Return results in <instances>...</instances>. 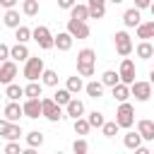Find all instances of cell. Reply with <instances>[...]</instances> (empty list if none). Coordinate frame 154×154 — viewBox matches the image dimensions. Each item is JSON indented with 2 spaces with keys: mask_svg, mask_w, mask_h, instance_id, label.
Instances as JSON below:
<instances>
[{
  "mask_svg": "<svg viewBox=\"0 0 154 154\" xmlns=\"http://www.w3.org/2000/svg\"><path fill=\"white\" fill-rule=\"evenodd\" d=\"M2 24H5L7 29H17V26H19V10H14V7L5 10V14H2Z\"/></svg>",
  "mask_w": 154,
  "mask_h": 154,
  "instance_id": "d4e9b609",
  "label": "cell"
},
{
  "mask_svg": "<svg viewBox=\"0 0 154 154\" xmlns=\"http://www.w3.org/2000/svg\"><path fill=\"white\" fill-rule=\"evenodd\" d=\"M152 2H154V0H135V7H140V10H149Z\"/></svg>",
  "mask_w": 154,
  "mask_h": 154,
  "instance_id": "b9f144b4",
  "label": "cell"
},
{
  "mask_svg": "<svg viewBox=\"0 0 154 154\" xmlns=\"http://www.w3.org/2000/svg\"><path fill=\"white\" fill-rule=\"evenodd\" d=\"M135 31H137V38H142V41H152V38H154V17H152L149 22H142Z\"/></svg>",
  "mask_w": 154,
  "mask_h": 154,
  "instance_id": "7402d4cb",
  "label": "cell"
},
{
  "mask_svg": "<svg viewBox=\"0 0 154 154\" xmlns=\"http://www.w3.org/2000/svg\"><path fill=\"white\" fill-rule=\"evenodd\" d=\"M137 130L144 137V142H154V120H149V118L137 120Z\"/></svg>",
  "mask_w": 154,
  "mask_h": 154,
  "instance_id": "d6986e66",
  "label": "cell"
},
{
  "mask_svg": "<svg viewBox=\"0 0 154 154\" xmlns=\"http://www.w3.org/2000/svg\"><path fill=\"white\" fill-rule=\"evenodd\" d=\"M72 41H75V36L65 29V31H58V36H55V48L58 51H63V53H67L70 48H72Z\"/></svg>",
  "mask_w": 154,
  "mask_h": 154,
  "instance_id": "ac0fdd59",
  "label": "cell"
},
{
  "mask_svg": "<svg viewBox=\"0 0 154 154\" xmlns=\"http://www.w3.org/2000/svg\"><path fill=\"white\" fill-rule=\"evenodd\" d=\"M22 116H24V106H19V101H10V99H7L5 108H2V118L12 120V123H19Z\"/></svg>",
  "mask_w": 154,
  "mask_h": 154,
  "instance_id": "4fadbf2b",
  "label": "cell"
},
{
  "mask_svg": "<svg viewBox=\"0 0 154 154\" xmlns=\"http://www.w3.org/2000/svg\"><path fill=\"white\" fill-rule=\"evenodd\" d=\"M87 5H89L91 19H103V14H106V0H89Z\"/></svg>",
  "mask_w": 154,
  "mask_h": 154,
  "instance_id": "cb8c5ba5",
  "label": "cell"
},
{
  "mask_svg": "<svg viewBox=\"0 0 154 154\" xmlns=\"http://www.w3.org/2000/svg\"><path fill=\"white\" fill-rule=\"evenodd\" d=\"M84 111H87V108H84V101H82V99H75V96H72V101L65 106V116L72 118V120H75V118H82Z\"/></svg>",
  "mask_w": 154,
  "mask_h": 154,
  "instance_id": "2e32d148",
  "label": "cell"
},
{
  "mask_svg": "<svg viewBox=\"0 0 154 154\" xmlns=\"http://www.w3.org/2000/svg\"><path fill=\"white\" fill-rule=\"evenodd\" d=\"M135 53H137L140 60H149V58H154V43L152 41H140L135 46Z\"/></svg>",
  "mask_w": 154,
  "mask_h": 154,
  "instance_id": "44dd1931",
  "label": "cell"
},
{
  "mask_svg": "<svg viewBox=\"0 0 154 154\" xmlns=\"http://www.w3.org/2000/svg\"><path fill=\"white\" fill-rule=\"evenodd\" d=\"M34 41L38 43L41 51H51V48H55V36H53L51 29L43 26V24H38V26L34 29Z\"/></svg>",
  "mask_w": 154,
  "mask_h": 154,
  "instance_id": "277c9868",
  "label": "cell"
},
{
  "mask_svg": "<svg viewBox=\"0 0 154 154\" xmlns=\"http://www.w3.org/2000/svg\"><path fill=\"white\" fill-rule=\"evenodd\" d=\"M113 43H116V53H118L120 58H128V55L135 51L132 38H130L128 31H116V34H113Z\"/></svg>",
  "mask_w": 154,
  "mask_h": 154,
  "instance_id": "5b68a950",
  "label": "cell"
},
{
  "mask_svg": "<svg viewBox=\"0 0 154 154\" xmlns=\"http://www.w3.org/2000/svg\"><path fill=\"white\" fill-rule=\"evenodd\" d=\"M152 87H154V84H152L149 79H135V82L130 84L135 101H149V99H152Z\"/></svg>",
  "mask_w": 154,
  "mask_h": 154,
  "instance_id": "52a82bcc",
  "label": "cell"
},
{
  "mask_svg": "<svg viewBox=\"0 0 154 154\" xmlns=\"http://www.w3.org/2000/svg\"><path fill=\"white\" fill-rule=\"evenodd\" d=\"M24 132H22V125L19 123H12V120H7V118H2L0 120V137L2 140H19Z\"/></svg>",
  "mask_w": 154,
  "mask_h": 154,
  "instance_id": "ba28073f",
  "label": "cell"
},
{
  "mask_svg": "<svg viewBox=\"0 0 154 154\" xmlns=\"http://www.w3.org/2000/svg\"><path fill=\"white\" fill-rule=\"evenodd\" d=\"M77 5V0H58V7L60 10H72Z\"/></svg>",
  "mask_w": 154,
  "mask_h": 154,
  "instance_id": "60d3db41",
  "label": "cell"
},
{
  "mask_svg": "<svg viewBox=\"0 0 154 154\" xmlns=\"http://www.w3.org/2000/svg\"><path fill=\"white\" fill-rule=\"evenodd\" d=\"M103 89H106V84H103L101 79H91V82H87V87H84V91H87L89 99H101V96H103Z\"/></svg>",
  "mask_w": 154,
  "mask_h": 154,
  "instance_id": "ffe728a7",
  "label": "cell"
},
{
  "mask_svg": "<svg viewBox=\"0 0 154 154\" xmlns=\"http://www.w3.org/2000/svg\"><path fill=\"white\" fill-rule=\"evenodd\" d=\"M94 65H96V53L94 48H82L77 53V72L82 77H94Z\"/></svg>",
  "mask_w": 154,
  "mask_h": 154,
  "instance_id": "6da1fadb",
  "label": "cell"
},
{
  "mask_svg": "<svg viewBox=\"0 0 154 154\" xmlns=\"http://www.w3.org/2000/svg\"><path fill=\"white\" fill-rule=\"evenodd\" d=\"M41 101H43V118H46V120L60 123V120L65 118V116H63V108H65V106H60L53 96H51V99H41Z\"/></svg>",
  "mask_w": 154,
  "mask_h": 154,
  "instance_id": "8992f818",
  "label": "cell"
},
{
  "mask_svg": "<svg viewBox=\"0 0 154 154\" xmlns=\"http://www.w3.org/2000/svg\"><path fill=\"white\" fill-rule=\"evenodd\" d=\"M149 82H152V84H154V70H152V72H149Z\"/></svg>",
  "mask_w": 154,
  "mask_h": 154,
  "instance_id": "f6af8a7d",
  "label": "cell"
},
{
  "mask_svg": "<svg viewBox=\"0 0 154 154\" xmlns=\"http://www.w3.org/2000/svg\"><path fill=\"white\" fill-rule=\"evenodd\" d=\"M22 106H24V116L31 118V120H36V118L43 116V101L41 99H26Z\"/></svg>",
  "mask_w": 154,
  "mask_h": 154,
  "instance_id": "7c38bea8",
  "label": "cell"
},
{
  "mask_svg": "<svg viewBox=\"0 0 154 154\" xmlns=\"http://www.w3.org/2000/svg\"><path fill=\"white\" fill-rule=\"evenodd\" d=\"M14 77H17V60H2V65H0V82L2 84H10V82H14Z\"/></svg>",
  "mask_w": 154,
  "mask_h": 154,
  "instance_id": "8fae6325",
  "label": "cell"
},
{
  "mask_svg": "<svg viewBox=\"0 0 154 154\" xmlns=\"http://www.w3.org/2000/svg\"><path fill=\"white\" fill-rule=\"evenodd\" d=\"M135 152H137V154H149V149H147V147H144V144H142V147H137V149H135Z\"/></svg>",
  "mask_w": 154,
  "mask_h": 154,
  "instance_id": "ee69618b",
  "label": "cell"
},
{
  "mask_svg": "<svg viewBox=\"0 0 154 154\" xmlns=\"http://www.w3.org/2000/svg\"><path fill=\"white\" fill-rule=\"evenodd\" d=\"M67 31H70L75 38H89V34H91L89 24H87L84 19H75V17L67 19Z\"/></svg>",
  "mask_w": 154,
  "mask_h": 154,
  "instance_id": "9c48e42d",
  "label": "cell"
},
{
  "mask_svg": "<svg viewBox=\"0 0 154 154\" xmlns=\"http://www.w3.org/2000/svg\"><path fill=\"white\" fill-rule=\"evenodd\" d=\"M24 140H26V147H41V144H43V132L31 130V132L24 135Z\"/></svg>",
  "mask_w": 154,
  "mask_h": 154,
  "instance_id": "d6a6232c",
  "label": "cell"
},
{
  "mask_svg": "<svg viewBox=\"0 0 154 154\" xmlns=\"http://www.w3.org/2000/svg\"><path fill=\"white\" fill-rule=\"evenodd\" d=\"M38 2L41 0H22V12L26 17H36L38 14Z\"/></svg>",
  "mask_w": 154,
  "mask_h": 154,
  "instance_id": "836d02e7",
  "label": "cell"
},
{
  "mask_svg": "<svg viewBox=\"0 0 154 154\" xmlns=\"http://www.w3.org/2000/svg\"><path fill=\"white\" fill-rule=\"evenodd\" d=\"M43 70H46V65H43V58H38V55H31L26 63H24V77L29 79V82H36L41 75H43Z\"/></svg>",
  "mask_w": 154,
  "mask_h": 154,
  "instance_id": "3957f363",
  "label": "cell"
},
{
  "mask_svg": "<svg viewBox=\"0 0 154 154\" xmlns=\"http://www.w3.org/2000/svg\"><path fill=\"white\" fill-rule=\"evenodd\" d=\"M118 130H120V125H118V120H106L103 123V128H101V132H103V137H116L118 135Z\"/></svg>",
  "mask_w": 154,
  "mask_h": 154,
  "instance_id": "d590c367",
  "label": "cell"
},
{
  "mask_svg": "<svg viewBox=\"0 0 154 154\" xmlns=\"http://www.w3.org/2000/svg\"><path fill=\"white\" fill-rule=\"evenodd\" d=\"M65 87L72 91V94H79V91H84V87H87V82L82 79V75L77 72V75H72V77H67V82H65Z\"/></svg>",
  "mask_w": 154,
  "mask_h": 154,
  "instance_id": "484cf974",
  "label": "cell"
},
{
  "mask_svg": "<svg viewBox=\"0 0 154 154\" xmlns=\"http://www.w3.org/2000/svg\"><path fill=\"white\" fill-rule=\"evenodd\" d=\"M111 96H113L118 103H123V101H128V99L132 96V89H130V84H125V82H118L116 87H111Z\"/></svg>",
  "mask_w": 154,
  "mask_h": 154,
  "instance_id": "9a60e30c",
  "label": "cell"
},
{
  "mask_svg": "<svg viewBox=\"0 0 154 154\" xmlns=\"http://www.w3.org/2000/svg\"><path fill=\"white\" fill-rule=\"evenodd\" d=\"M116 120H118V125H120L123 130H130V128L135 125V108H132L130 101H123V103L118 106V111H116Z\"/></svg>",
  "mask_w": 154,
  "mask_h": 154,
  "instance_id": "7a4b0ae2",
  "label": "cell"
},
{
  "mask_svg": "<svg viewBox=\"0 0 154 154\" xmlns=\"http://www.w3.org/2000/svg\"><path fill=\"white\" fill-rule=\"evenodd\" d=\"M142 142H144V137L140 135V130H135V132L128 130V132L123 135V144H125V149H132V152H135L137 147H142Z\"/></svg>",
  "mask_w": 154,
  "mask_h": 154,
  "instance_id": "e0dca14e",
  "label": "cell"
},
{
  "mask_svg": "<svg viewBox=\"0 0 154 154\" xmlns=\"http://www.w3.org/2000/svg\"><path fill=\"white\" fill-rule=\"evenodd\" d=\"M72 128H75V135H82V137H84V135H89L91 123H89V118L82 116V118H75V120H72Z\"/></svg>",
  "mask_w": 154,
  "mask_h": 154,
  "instance_id": "f1b7e54d",
  "label": "cell"
},
{
  "mask_svg": "<svg viewBox=\"0 0 154 154\" xmlns=\"http://www.w3.org/2000/svg\"><path fill=\"white\" fill-rule=\"evenodd\" d=\"M5 96H7L10 101H19L22 96H26V91H24V87L10 82V84H5Z\"/></svg>",
  "mask_w": 154,
  "mask_h": 154,
  "instance_id": "4316f807",
  "label": "cell"
},
{
  "mask_svg": "<svg viewBox=\"0 0 154 154\" xmlns=\"http://www.w3.org/2000/svg\"><path fill=\"white\" fill-rule=\"evenodd\" d=\"M87 118H89L91 128H103V123H106V118H103V113H101V111H91Z\"/></svg>",
  "mask_w": 154,
  "mask_h": 154,
  "instance_id": "f35d334b",
  "label": "cell"
},
{
  "mask_svg": "<svg viewBox=\"0 0 154 154\" xmlns=\"http://www.w3.org/2000/svg\"><path fill=\"white\" fill-rule=\"evenodd\" d=\"M70 17H75V19H91V14H89V5H75L72 10H70Z\"/></svg>",
  "mask_w": 154,
  "mask_h": 154,
  "instance_id": "4dcf8cb0",
  "label": "cell"
},
{
  "mask_svg": "<svg viewBox=\"0 0 154 154\" xmlns=\"http://www.w3.org/2000/svg\"><path fill=\"white\" fill-rule=\"evenodd\" d=\"M2 152L5 154H22L24 149H19V140H7V144H5Z\"/></svg>",
  "mask_w": 154,
  "mask_h": 154,
  "instance_id": "ab89813d",
  "label": "cell"
},
{
  "mask_svg": "<svg viewBox=\"0 0 154 154\" xmlns=\"http://www.w3.org/2000/svg\"><path fill=\"white\" fill-rule=\"evenodd\" d=\"M149 12H152V17H154V2H152V5H149Z\"/></svg>",
  "mask_w": 154,
  "mask_h": 154,
  "instance_id": "bcb514c9",
  "label": "cell"
},
{
  "mask_svg": "<svg viewBox=\"0 0 154 154\" xmlns=\"http://www.w3.org/2000/svg\"><path fill=\"white\" fill-rule=\"evenodd\" d=\"M101 82H103L106 87H116V84L120 82V72H116V70H106V72L101 75Z\"/></svg>",
  "mask_w": 154,
  "mask_h": 154,
  "instance_id": "e575fe53",
  "label": "cell"
},
{
  "mask_svg": "<svg viewBox=\"0 0 154 154\" xmlns=\"http://www.w3.org/2000/svg\"><path fill=\"white\" fill-rule=\"evenodd\" d=\"M72 96H75V94H72L67 87H65V89H55V94H53V99H55L60 106H67V103L72 101Z\"/></svg>",
  "mask_w": 154,
  "mask_h": 154,
  "instance_id": "1f68e13d",
  "label": "cell"
},
{
  "mask_svg": "<svg viewBox=\"0 0 154 154\" xmlns=\"http://www.w3.org/2000/svg\"><path fill=\"white\" fill-rule=\"evenodd\" d=\"M108 2H113V5H120V2H123V0H108Z\"/></svg>",
  "mask_w": 154,
  "mask_h": 154,
  "instance_id": "7dc6e473",
  "label": "cell"
},
{
  "mask_svg": "<svg viewBox=\"0 0 154 154\" xmlns=\"http://www.w3.org/2000/svg\"><path fill=\"white\" fill-rule=\"evenodd\" d=\"M31 58V53H29V48H26V43H14L12 46V60H17V63H26Z\"/></svg>",
  "mask_w": 154,
  "mask_h": 154,
  "instance_id": "603a6c76",
  "label": "cell"
},
{
  "mask_svg": "<svg viewBox=\"0 0 154 154\" xmlns=\"http://www.w3.org/2000/svg\"><path fill=\"white\" fill-rule=\"evenodd\" d=\"M43 87H46V84H43V82H38V79H36V82H29V84L24 87V91H26V96H24V99H41Z\"/></svg>",
  "mask_w": 154,
  "mask_h": 154,
  "instance_id": "83f0119b",
  "label": "cell"
},
{
  "mask_svg": "<svg viewBox=\"0 0 154 154\" xmlns=\"http://www.w3.org/2000/svg\"><path fill=\"white\" fill-rule=\"evenodd\" d=\"M123 24H125L128 29H137V26L142 24L140 7H130V10H125V12H123Z\"/></svg>",
  "mask_w": 154,
  "mask_h": 154,
  "instance_id": "5bb4252c",
  "label": "cell"
},
{
  "mask_svg": "<svg viewBox=\"0 0 154 154\" xmlns=\"http://www.w3.org/2000/svg\"><path fill=\"white\" fill-rule=\"evenodd\" d=\"M17 2H19V0H0V5H2L5 10H10V7H17Z\"/></svg>",
  "mask_w": 154,
  "mask_h": 154,
  "instance_id": "7bdbcfd3",
  "label": "cell"
},
{
  "mask_svg": "<svg viewBox=\"0 0 154 154\" xmlns=\"http://www.w3.org/2000/svg\"><path fill=\"white\" fill-rule=\"evenodd\" d=\"M118 72H120V82L132 84V82H135V75H137V70H135V60H132V58H123Z\"/></svg>",
  "mask_w": 154,
  "mask_h": 154,
  "instance_id": "30bf717a",
  "label": "cell"
},
{
  "mask_svg": "<svg viewBox=\"0 0 154 154\" xmlns=\"http://www.w3.org/2000/svg\"><path fill=\"white\" fill-rule=\"evenodd\" d=\"M72 152H75V154H87V152H89V142L79 135V137L72 142Z\"/></svg>",
  "mask_w": 154,
  "mask_h": 154,
  "instance_id": "74e56055",
  "label": "cell"
},
{
  "mask_svg": "<svg viewBox=\"0 0 154 154\" xmlns=\"http://www.w3.org/2000/svg\"><path fill=\"white\" fill-rule=\"evenodd\" d=\"M41 82H43L46 87H58V72H55V70H43Z\"/></svg>",
  "mask_w": 154,
  "mask_h": 154,
  "instance_id": "8d00e7d4",
  "label": "cell"
},
{
  "mask_svg": "<svg viewBox=\"0 0 154 154\" xmlns=\"http://www.w3.org/2000/svg\"><path fill=\"white\" fill-rule=\"evenodd\" d=\"M14 38H17L19 43H26L29 38H34V29H29V26H24V24H19V26L14 29Z\"/></svg>",
  "mask_w": 154,
  "mask_h": 154,
  "instance_id": "f546056e",
  "label": "cell"
}]
</instances>
